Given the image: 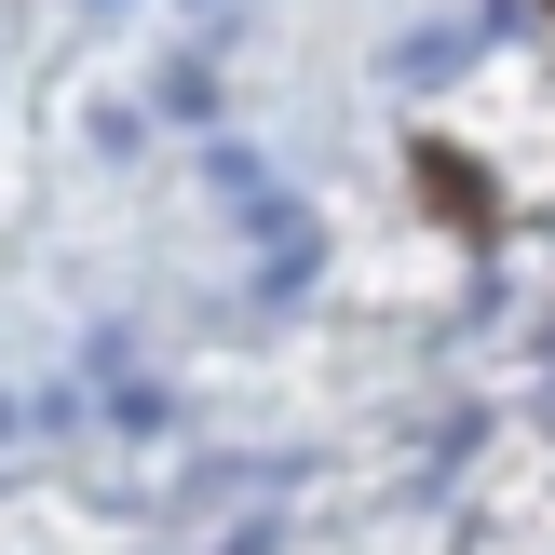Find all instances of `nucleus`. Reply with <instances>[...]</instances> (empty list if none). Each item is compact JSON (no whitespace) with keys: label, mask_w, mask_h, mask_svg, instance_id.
<instances>
[{"label":"nucleus","mask_w":555,"mask_h":555,"mask_svg":"<svg viewBox=\"0 0 555 555\" xmlns=\"http://www.w3.org/2000/svg\"><path fill=\"white\" fill-rule=\"evenodd\" d=\"M150 95H163V108H177V122H204V108H217V68H204V54H177V68H163V81H150Z\"/></svg>","instance_id":"nucleus-1"},{"label":"nucleus","mask_w":555,"mask_h":555,"mask_svg":"<svg viewBox=\"0 0 555 555\" xmlns=\"http://www.w3.org/2000/svg\"><path fill=\"white\" fill-rule=\"evenodd\" d=\"M14 434H27V406H14V393H0V448H14Z\"/></svg>","instance_id":"nucleus-2"},{"label":"nucleus","mask_w":555,"mask_h":555,"mask_svg":"<svg viewBox=\"0 0 555 555\" xmlns=\"http://www.w3.org/2000/svg\"><path fill=\"white\" fill-rule=\"evenodd\" d=\"M190 14H204V0H190Z\"/></svg>","instance_id":"nucleus-3"}]
</instances>
